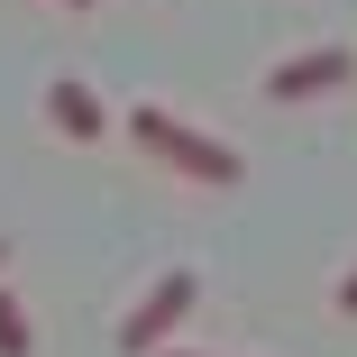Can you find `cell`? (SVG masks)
I'll list each match as a JSON object with an SVG mask.
<instances>
[{
	"label": "cell",
	"instance_id": "1",
	"mask_svg": "<svg viewBox=\"0 0 357 357\" xmlns=\"http://www.w3.org/2000/svg\"><path fill=\"white\" fill-rule=\"evenodd\" d=\"M119 128H128L156 165H174V174H192V183H238V174H248V156L229 147V137L192 128V119H183V110H165V101H137Z\"/></svg>",
	"mask_w": 357,
	"mask_h": 357
},
{
	"label": "cell",
	"instance_id": "2",
	"mask_svg": "<svg viewBox=\"0 0 357 357\" xmlns=\"http://www.w3.org/2000/svg\"><path fill=\"white\" fill-rule=\"evenodd\" d=\"M192 303H202V275L192 266H165L147 294L119 312V357H165V339L192 321Z\"/></svg>",
	"mask_w": 357,
	"mask_h": 357
},
{
	"label": "cell",
	"instance_id": "3",
	"mask_svg": "<svg viewBox=\"0 0 357 357\" xmlns=\"http://www.w3.org/2000/svg\"><path fill=\"white\" fill-rule=\"evenodd\" d=\"M348 74H357L348 46H303V55L266 64V101H321V92H339Z\"/></svg>",
	"mask_w": 357,
	"mask_h": 357
},
{
	"label": "cell",
	"instance_id": "4",
	"mask_svg": "<svg viewBox=\"0 0 357 357\" xmlns=\"http://www.w3.org/2000/svg\"><path fill=\"white\" fill-rule=\"evenodd\" d=\"M46 128H55V137H74V147H83V137H101V128H110V110H101V92H92V83L55 74V83H46Z\"/></svg>",
	"mask_w": 357,
	"mask_h": 357
},
{
	"label": "cell",
	"instance_id": "5",
	"mask_svg": "<svg viewBox=\"0 0 357 357\" xmlns=\"http://www.w3.org/2000/svg\"><path fill=\"white\" fill-rule=\"evenodd\" d=\"M0 357H37V321H28V303L0 284Z\"/></svg>",
	"mask_w": 357,
	"mask_h": 357
},
{
	"label": "cell",
	"instance_id": "6",
	"mask_svg": "<svg viewBox=\"0 0 357 357\" xmlns=\"http://www.w3.org/2000/svg\"><path fill=\"white\" fill-rule=\"evenodd\" d=\"M339 312H357V266H348V275H339Z\"/></svg>",
	"mask_w": 357,
	"mask_h": 357
},
{
	"label": "cell",
	"instance_id": "7",
	"mask_svg": "<svg viewBox=\"0 0 357 357\" xmlns=\"http://www.w3.org/2000/svg\"><path fill=\"white\" fill-rule=\"evenodd\" d=\"M165 357H211V348H165Z\"/></svg>",
	"mask_w": 357,
	"mask_h": 357
},
{
	"label": "cell",
	"instance_id": "8",
	"mask_svg": "<svg viewBox=\"0 0 357 357\" xmlns=\"http://www.w3.org/2000/svg\"><path fill=\"white\" fill-rule=\"evenodd\" d=\"M64 10H92V0H64Z\"/></svg>",
	"mask_w": 357,
	"mask_h": 357
},
{
	"label": "cell",
	"instance_id": "9",
	"mask_svg": "<svg viewBox=\"0 0 357 357\" xmlns=\"http://www.w3.org/2000/svg\"><path fill=\"white\" fill-rule=\"evenodd\" d=\"M0 266H10V238H0Z\"/></svg>",
	"mask_w": 357,
	"mask_h": 357
}]
</instances>
